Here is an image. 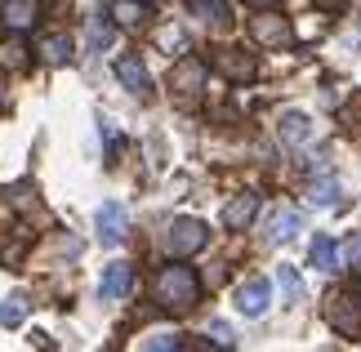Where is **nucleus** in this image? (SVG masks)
<instances>
[{"mask_svg":"<svg viewBox=\"0 0 361 352\" xmlns=\"http://www.w3.org/2000/svg\"><path fill=\"white\" fill-rule=\"evenodd\" d=\"M152 299H157L165 312H192L197 308V299H201V281H197V272L192 267H183V263H170V267H161L157 272V281H152Z\"/></svg>","mask_w":361,"mask_h":352,"instance_id":"1","label":"nucleus"},{"mask_svg":"<svg viewBox=\"0 0 361 352\" xmlns=\"http://www.w3.org/2000/svg\"><path fill=\"white\" fill-rule=\"evenodd\" d=\"M322 317H326V326L335 330V334H343V339H357V334H361V286H357V290H335V294H326Z\"/></svg>","mask_w":361,"mask_h":352,"instance_id":"2","label":"nucleus"},{"mask_svg":"<svg viewBox=\"0 0 361 352\" xmlns=\"http://www.w3.org/2000/svg\"><path fill=\"white\" fill-rule=\"evenodd\" d=\"M205 241H210V232H205L201 219H174L170 232H165V250H170L174 259L197 255V250H205Z\"/></svg>","mask_w":361,"mask_h":352,"instance_id":"3","label":"nucleus"},{"mask_svg":"<svg viewBox=\"0 0 361 352\" xmlns=\"http://www.w3.org/2000/svg\"><path fill=\"white\" fill-rule=\"evenodd\" d=\"M205 90V63L201 59H178L174 72H170V94L178 103H197Z\"/></svg>","mask_w":361,"mask_h":352,"instance_id":"4","label":"nucleus"},{"mask_svg":"<svg viewBox=\"0 0 361 352\" xmlns=\"http://www.w3.org/2000/svg\"><path fill=\"white\" fill-rule=\"evenodd\" d=\"M250 36H255L259 45H268V49H286L290 40H295L290 18H281V13H255V18H250Z\"/></svg>","mask_w":361,"mask_h":352,"instance_id":"5","label":"nucleus"},{"mask_svg":"<svg viewBox=\"0 0 361 352\" xmlns=\"http://www.w3.org/2000/svg\"><path fill=\"white\" fill-rule=\"evenodd\" d=\"M214 67H219V72H224L228 80H237V85H245V80H255V76H259L255 54H245V49H237V45L214 49Z\"/></svg>","mask_w":361,"mask_h":352,"instance_id":"6","label":"nucleus"},{"mask_svg":"<svg viewBox=\"0 0 361 352\" xmlns=\"http://www.w3.org/2000/svg\"><path fill=\"white\" fill-rule=\"evenodd\" d=\"M268 303H272V286L263 277H250V281L237 286V308H241L245 317H263V312H268Z\"/></svg>","mask_w":361,"mask_h":352,"instance_id":"7","label":"nucleus"},{"mask_svg":"<svg viewBox=\"0 0 361 352\" xmlns=\"http://www.w3.org/2000/svg\"><path fill=\"white\" fill-rule=\"evenodd\" d=\"M125 205L121 201H107V205H99V219H94V228H99V241L103 245H121L125 241Z\"/></svg>","mask_w":361,"mask_h":352,"instance_id":"8","label":"nucleus"},{"mask_svg":"<svg viewBox=\"0 0 361 352\" xmlns=\"http://www.w3.org/2000/svg\"><path fill=\"white\" fill-rule=\"evenodd\" d=\"M130 290H134V267L130 263H107L103 281H99V294L103 299H125Z\"/></svg>","mask_w":361,"mask_h":352,"instance_id":"9","label":"nucleus"},{"mask_svg":"<svg viewBox=\"0 0 361 352\" xmlns=\"http://www.w3.org/2000/svg\"><path fill=\"white\" fill-rule=\"evenodd\" d=\"M299 228H303V214H299L295 205H281V210L268 219V232H263V236H268V245H281V241H290Z\"/></svg>","mask_w":361,"mask_h":352,"instance_id":"10","label":"nucleus"},{"mask_svg":"<svg viewBox=\"0 0 361 352\" xmlns=\"http://www.w3.org/2000/svg\"><path fill=\"white\" fill-rule=\"evenodd\" d=\"M116 80H121V85L130 90V94H138V98H143V94L152 90V80H147V67L138 63L134 54H121V59H116Z\"/></svg>","mask_w":361,"mask_h":352,"instance_id":"11","label":"nucleus"},{"mask_svg":"<svg viewBox=\"0 0 361 352\" xmlns=\"http://www.w3.org/2000/svg\"><path fill=\"white\" fill-rule=\"evenodd\" d=\"M255 214H259V196H237V201H228L224 205V228H232V232H245L250 223H255Z\"/></svg>","mask_w":361,"mask_h":352,"instance_id":"12","label":"nucleus"},{"mask_svg":"<svg viewBox=\"0 0 361 352\" xmlns=\"http://www.w3.org/2000/svg\"><path fill=\"white\" fill-rule=\"evenodd\" d=\"M308 134H312V125L303 111H281V121H276V138H281L286 147H299V143H308Z\"/></svg>","mask_w":361,"mask_h":352,"instance_id":"13","label":"nucleus"},{"mask_svg":"<svg viewBox=\"0 0 361 352\" xmlns=\"http://www.w3.org/2000/svg\"><path fill=\"white\" fill-rule=\"evenodd\" d=\"M192 18H201L205 27H232V9L228 0H188Z\"/></svg>","mask_w":361,"mask_h":352,"instance_id":"14","label":"nucleus"},{"mask_svg":"<svg viewBox=\"0 0 361 352\" xmlns=\"http://www.w3.org/2000/svg\"><path fill=\"white\" fill-rule=\"evenodd\" d=\"M112 18L121 27H130V32H138V27L152 18V5L147 0H112Z\"/></svg>","mask_w":361,"mask_h":352,"instance_id":"15","label":"nucleus"},{"mask_svg":"<svg viewBox=\"0 0 361 352\" xmlns=\"http://www.w3.org/2000/svg\"><path fill=\"white\" fill-rule=\"evenodd\" d=\"M0 13H5V23L13 27V32H27V27H36V0H5V9H0Z\"/></svg>","mask_w":361,"mask_h":352,"instance_id":"16","label":"nucleus"},{"mask_svg":"<svg viewBox=\"0 0 361 352\" xmlns=\"http://www.w3.org/2000/svg\"><path fill=\"white\" fill-rule=\"evenodd\" d=\"M40 59H45L49 67H63V63H72V36H63V32H54L40 40Z\"/></svg>","mask_w":361,"mask_h":352,"instance_id":"17","label":"nucleus"},{"mask_svg":"<svg viewBox=\"0 0 361 352\" xmlns=\"http://www.w3.org/2000/svg\"><path fill=\"white\" fill-rule=\"evenodd\" d=\"M308 259H312L317 272H335V241H330V236H317L308 245Z\"/></svg>","mask_w":361,"mask_h":352,"instance_id":"18","label":"nucleus"},{"mask_svg":"<svg viewBox=\"0 0 361 352\" xmlns=\"http://www.w3.org/2000/svg\"><path fill=\"white\" fill-rule=\"evenodd\" d=\"M276 286H281V294H286V303H299L303 299V281H299V272L295 267H276Z\"/></svg>","mask_w":361,"mask_h":352,"instance_id":"19","label":"nucleus"},{"mask_svg":"<svg viewBox=\"0 0 361 352\" xmlns=\"http://www.w3.org/2000/svg\"><path fill=\"white\" fill-rule=\"evenodd\" d=\"M112 36H116V27H112V18H90V49H107L112 45Z\"/></svg>","mask_w":361,"mask_h":352,"instance_id":"20","label":"nucleus"},{"mask_svg":"<svg viewBox=\"0 0 361 352\" xmlns=\"http://www.w3.org/2000/svg\"><path fill=\"white\" fill-rule=\"evenodd\" d=\"M335 196H339V183L335 178H317V183H308V201L312 205H335Z\"/></svg>","mask_w":361,"mask_h":352,"instance_id":"21","label":"nucleus"},{"mask_svg":"<svg viewBox=\"0 0 361 352\" xmlns=\"http://www.w3.org/2000/svg\"><path fill=\"white\" fill-rule=\"evenodd\" d=\"M23 317H27V299H23V294H13V299L0 303V326H23Z\"/></svg>","mask_w":361,"mask_h":352,"instance_id":"22","label":"nucleus"},{"mask_svg":"<svg viewBox=\"0 0 361 352\" xmlns=\"http://www.w3.org/2000/svg\"><path fill=\"white\" fill-rule=\"evenodd\" d=\"M343 263L361 277V236H348V241H343Z\"/></svg>","mask_w":361,"mask_h":352,"instance_id":"23","label":"nucleus"},{"mask_svg":"<svg viewBox=\"0 0 361 352\" xmlns=\"http://www.w3.org/2000/svg\"><path fill=\"white\" fill-rule=\"evenodd\" d=\"M143 348H157V352H170V348H178V334H170V330H161V334H147V339H143Z\"/></svg>","mask_w":361,"mask_h":352,"instance_id":"24","label":"nucleus"},{"mask_svg":"<svg viewBox=\"0 0 361 352\" xmlns=\"http://www.w3.org/2000/svg\"><path fill=\"white\" fill-rule=\"evenodd\" d=\"M210 334H214V344H219V348H232V344H237L232 326H224V321H210Z\"/></svg>","mask_w":361,"mask_h":352,"instance_id":"25","label":"nucleus"},{"mask_svg":"<svg viewBox=\"0 0 361 352\" xmlns=\"http://www.w3.org/2000/svg\"><path fill=\"white\" fill-rule=\"evenodd\" d=\"M161 45L165 49H183V32H178V27H165V32H161Z\"/></svg>","mask_w":361,"mask_h":352,"instance_id":"26","label":"nucleus"},{"mask_svg":"<svg viewBox=\"0 0 361 352\" xmlns=\"http://www.w3.org/2000/svg\"><path fill=\"white\" fill-rule=\"evenodd\" d=\"M343 125H361V94L353 98L348 107H343Z\"/></svg>","mask_w":361,"mask_h":352,"instance_id":"27","label":"nucleus"},{"mask_svg":"<svg viewBox=\"0 0 361 352\" xmlns=\"http://www.w3.org/2000/svg\"><path fill=\"white\" fill-rule=\"evenodd\" d=\"M322 13H339V9H348V0H312Z\"/></svg>","mask_w":361,"mask_h":352,"instance_id":"28","label":"nucleus"},{"mask_svg":"<svg viewBox=\"0 0 361 352\" xmlns=\"http://www.w3.org/2000/svg\"><path fill=\"white\" fill-rule=\"evenodd\" d=\"M250 5H276V0H250Z\"/></svg>","mask_w":361,"mask_h":352,"instance_id":"29","label":"nucleus"},{"mask_svg":"<svg viewBox=\"0 0 361 352\" xmlns=\"http://www.w3.org/2000/svg\"><path fill=\"white\" fill-rule=\"evenodd\" d=\"M0 103H5V76H0Z\"/></svg>","mask_w":361,"mask_h":352,"instance_id":"30","label":"nucleus"},{"mask_svg":"<svg viewBox=\"0 0 361 352\" xmlns=\"http://www.w3.org/2000/svg\"><path fill=\"white\" fill-rule=\"evenodd\" d=\"M5 27H9V23H5V13H0V36H5Z\"/></svg>","mask_w":361,"mask_h":352,"instance_id":"31","label":"nucleus"}]
</instances>
